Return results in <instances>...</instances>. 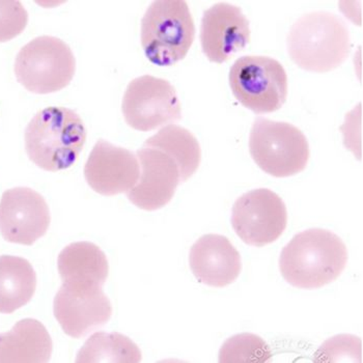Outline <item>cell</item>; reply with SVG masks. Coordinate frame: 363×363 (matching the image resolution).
<instances>
[{
    "label": "cell",
    "mask_w": 363,
    "mask_h": 363,
    "mask_svg": "<svg viewBox=\"0 0 363 363\" xmlns=\"http://www.w3.org/2000/svg\"><path fill=\"white\" fill-rule=\"evenodd\" d=\"M347 264L346 244L335 233L323 228L296 235L279 257L282 277L302 290H315L335 281Z\"/></svg>",
    "instance_id": "6da1fadb"
},
{
    "label": "cell",
    "mask_w": 363,
    "mask_h": 363,
    "mask_svg": "<svg viewBox=\"0 0 363 363\" xmlns=\"http://www.w3.org/2000/svg\"><path fill=\"white\" fill-rule=\"evenodd\" d=\"M26 151L38 167L60 172L77 160L86 140L84 121L71 109L51 106L38 112L24 133Z\"/></svg>",
    "instance_id": "7a4b0ae2"
},
{
    "label": "cell",
    "mask_w": 363,
    "mask_h": 363,
    "mask_svg": "<svg viewBox=\"0 0 363 363\" xmlns=\"http://www.w3.org/2000/svg\"><path fill=\"white\" fill-rule=\"evenodd\" d=\"M289 55L299 68L313 73L335 70L348 60L351 35L346 23L329 12L300 17L286 39Z\"/></svg>",
    "instance_id": "3957f363"
},
{
    "label": "cell",
    "mask_w": 363,
    "mask_h": 363,
    "mask_svg": "<svg viewBox=\"0 0 363 363\" xmlns=\"http://www.w3.org/2000/svg\"><path fill=\"white\" fill-rule=\"evenodd\" d=\"M194 38V17L184 0L152 2L141 20V46L156 66L169 67L183 60Z\"/></svg>",
    "instance_id": "277c9868"
},
{
    "label": "cell",
    "mask_w": 363,
    "mask_h": 363,
    "mask_svg": "<svg viewBox=\"0 0 363 363\" xmlns=\"http://www.w3.org/2000/svg\"><path fill=\"white\" fill-rule=\"evenodd\" d=\"M250 151L257 167L275 178H288L308 167L311 150L303 132L290 123L255 118Z\"/></svg>",
    "instance_id": "5b68a950"
},
{
    "label": "cell",
    "mask_w": 363,
    "mask_h": 363,
    "mask_svg": "<svg viewBox=\"0 0 363 363\" xmlns=\"http://www.w3.org/2000/svg\"><path fill=\"white\" fill-rule=\"evenodd\" d=\"M14 71L18 82L30 93H56L73 80L75 56L66 42L42 35L22 47L16 56Z\"/></svg>",
    "instance_id": "8992f818"
},
{
    "label": "cell",
    "mask_w": 363,
    "mask_h": 363,
    "mask_svg": "<svg viewBox=\"0 0 363 363\" xmlns=\"http://www.w3.org/2000/svg\"><path fill=\"white\" fill-rule=\"evenodd\" d=\"M228 80L237 100L257 114L279 111L288 97L286 72L279 60L269 56L238 58Z\"/></svg>",
    "instance_id": "52a82bcc"
},
{
    "label": "cell",
    "mask_w": 363,
    "mask_h": 363,
    "mask_svg": "<svg viewBox=\"0 0 363 363\" xmlns=\"http://www.w3.org/2000/svg\"><path fill=\"white\" fill-rule=\"evenodd\" d=\"M130 127L149 132L182 118L180 100L168 80L151 75L135 78L128 84L122 104Z\"/></svg>",
    "instance_id": "ba28073f"
},
{
    "label": "cell",
    "mask_w": 363,
    "mask_h": 363,
    "mask_svg": "<svg viewBox=\"0 0 363 363\" xmlns=\"http://www.w3.org/2000/svg\"><path fill=\"white\" fill-rule=\"evenodd\" d=\"M288 224L281 197L266 188L252 190L235 201L232 225L247 245L264 247L279 240Z\"/></svg>",
    "instance_id": "9c48e42d"
},
{
    "label": "cell",
    "mask_w": 363,
    "mask_h": 363,
    "mask_svg": "<svg viewBox=\"0 0 363 363\" xmlns=\"http://www.w3.org/2000/svg\"><path fill=\"white\" fill-rule=\"evenodd\" d=\"M53 311L67 335L82 338L109 322L112 306L101 286L62 282L55 295Z\"/></svg>",
    "instance_id": "30bf717a"
},
{
    "label": "cell",
    "mask_w": 363,
    "mask_h": 363,
    "mask_svg": "<svg viewBox=\"0 0 363 363\" xmlns=\"http://www.w3.org/2000/svg\"><path fill=\"white\" fill-rule=\"evenodd\" d=\"M50 210L44 197L28 187L6 190L0 201V234L6 241L33 245L48 232Z\"/></svg>",
    "instance_id": "8fae6325"
},
{
    "label": "cell",
    "mask_w": 363,
    "mask_h": 363,
    "mask_svg": "<svg viewBox=\"0 0 363 363\" xmlns=\"http://www.w3.org/2000/svg\"><path fill=\"white\" fill-rule=\"evenodd\" d=\"M140 165L133 152L100 140L84 167L89 187L104 196L127 194L138 184Z\"/></svg>",
    "instance_id": "7c38bea8"
},
{
    "label": "cell",
    "mask_w": 363,
    "mask_h": 363,
    "mask_svg": "<svg viewBox=\"0 0 363 363\" xmlns=\"http://www.w3.org/2000/svg\"><path fill=\"white\" fill-rule=\"evenodd\" d=\"M250 42V21L241 9L219 2L203 13L201 49L210 62L223 64L244 50Z\"/></svg>",
    "instance_id": "4fadbf2b"
},
{
    "label": "cell",
    "mask_w": 363,
    "mask_h": 363,
    "mask_svg": "<svg viewBox=\"0 0 363 363\" xmlns=\"http://www.w3.org/2000/svg\"><path fill=\"white\" fill-rule=\"evenodd\" d=\"M140 176L138 184L127 192L134 206L145 211L162 209L181 184L180 170L176 161L164 152L153 147L138 150Z\"/></svg>",
    "instance_id": "5bb4252c"
},
{
    "label": "cell",
    "mask_w": 363,
    "mask_h": 363,
    "mask_svg": "<svg viewBox=\"0 0 363 363\" xmlns=\"http://www.w3.org/2000/svg\"><path fill=\"white\" fill-rule=\"evenodd\" d=\"M189 265L196 279L212 288L230 286L242 271L239 252L228 238L215 234L205 235L194 244Z\"/></svg>",
    "instance_id": "9a60e30c"
},
{
    "label": "cell",
    "mask_w": 363,
    "mask_h": 363,
    "mask_svg": "<svg viewBox=\"0 0 363 363\" xmlns=\"http://www.w3.org/2000/svg\"><path fill=\"white\" fill-rule=\"evenodd\" d=\"M52 351V338L38 320H21L0 333V363H46Z\"/></svg>",
    "instance_id": "2e32d148"
},
{
    "label": "cell",
    "mask_w": 363,
    "mask_h": 363,
    "mask_svg": "<svg viewBox=\"0 0 363 363\" xmlns=\"http://www.w3.org/2000/svg\"><path fill=\"white\" fill-rule=\"evenodd\" d=\"M57 270L65 284L103 286L108 279L109 264L96 244L76 242L66 246L58 255Z\"/></svg>",
    "instance_id": "e0dca14e"
},
{
    "label": "cell",
    "mask_w": 363,
    "mask_h": 363,
    "mask_svg": "<svg viewBox=\"0 0 363 363\" xmlns=\"http://www.w3.org/2000/svg\"><path fill=\"white\" fill-rule=\"evenodd\" d=\"M37 273L20 257H0V313H14L33 299L37 290Z\"/></svg>",
    "instance_id": "ac0fdd59"
},
{
    "label": "cell",
    "mask_w": 363,
    "mask_h": 363,
    "mask_svg": "<svg viewBox=\"0 0 363 363\" xmlns=\"http://www.w3.org/2000/svg\"><path fill=\"white\" fill-rule=\"evenodd\" d=\"M143 147L164 152L176 161L180 170L181 183L189 180L199 169L201 149L196 136L178 125H167L145 140Z\"/></svg>",
    "instance_id": "d6986e66"
},
{
    "label": "cell",
    "mask_w": 363,
    "mask_h": 363,
    "mask_svg": "<svg viewBox=\"0 0 363 363\" xmlns=\"http://www.w3.org/2000/svg\"><path fill=\"white\" fill-rule=\"evenodd\" d=\"M140 349L126 335L118 333H97L85 342L78 352L77 363H138Z\"/></svg>",
    "instance_id": "ffe728a7"
},
{
    "label": "cell",
    "mask_w": 363,
    "mask_h": 363,
    "mask_svg": "<svg viewBox=\"0 0 363 363\" xmlns=\"http://www.w3.org/2000/svg\"><path fill=\"white\" fill-rule=\"evenodd\" d=\"M271 358L270 347L261 336L252 333L232 336L219 351L220 363H265Z\"/></svg>",
    "instance_id": "44dd1931"
},
{
    "label": "cell",
    "mask_w": 363,
    "mask_h": 363,
    "mask_svg": "<svg viewBox=\"0 0 363 363\" xmlns=\"http://www.w3.org/2000/svg\"><path fill=\"white\" fill-rule=\"evenodd\" d=\"M315 356L317 362H342V357L344 362H362V340L353 335L335 336L324 342Z\"/></svg>",
    "instance_id": "7402d4cb"
},
{
    "label": "cell",
    "mask_w": 363,
    "mask_h": 363,
    "mask_svg": "<svg viewBox=\"0 0 363 363\" xmlns=\"http://www.w3.org/2000/svg\"><path fill=\"white\" fill-rule=\"evenodd\" d=\"M28 13L18 0H0V43L9 42L23 33Z\"/></svg>",
    "instance_id": "603a6c76"
}]
</instances>
